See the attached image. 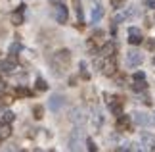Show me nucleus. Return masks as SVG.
Instances as JSON below:
<instances>
[{
	"label": "nucleus",
	"mask_w": 155,
	"mask_h": 152,
	"mask_svg": "<svg viewBox=\"0 0 155 152\" xmlns=\"http://www.w3.org/2000/svg\"><path fill=\"white\" fill-rule=\"evenodd\" d=\"M54 16H56L58 23H67L69 12H67V8H65V4H56V8H54Z\"/></svg>",
	"instance_id": "obj_1"
},
{
	"label": "nucleus",
	"mask_w": 155,
	"mask_h": 152,
	"mask_svg": "<svg viewBox=\"0 0 155 152\" xmlns=\"http://www.w3.org/2000/svg\"><path fill=\"white\" fill-rule=\"evenodd\" d=\"M142 62H144V56H142L138 50H130L127 54V64L130 65V68H136V65H140Z\"/></svg>",
	"instance_id": "obj_2"
},
{
	"label": "nucleus",
	"mask_w": 155,
	"mask_h": 152,
	"mask_svg": "<svg viewBox=\"0 0 155 152\" xmlns=\"http://www.w3.org/2000/svg\"><path fill=\"white\" fill-rule=\"evenodd\" d=\"M81 137H82V129H81V127H77V129L73 131V135H71V139H69V148L71 150H79Z\"/></svg>",
	"instance_id": "obj_3"
},
{
	"label": "nucleus",
	"mask_w": 155,
	"mask_h": 152,
	"mask_svg": "<svg viewBox=\"0 0 155 152\" xmlns=\"http://www.w3.org/2000/svg\"><path fill=\"white\" fill-rule=\"evenodd\" d=\"M115 69H117V65H115V58H105V62L102 64V73L104 75H113L115 73Z\"/></svg>",
	"instance_id": "obj_4"
},
{
	"label": "nucleus",
	"mask_w": 155,
	"mask_h": 152,
	"mask_svg": "<svg viewBox=\"0 0 155 152\" xmlns=\"http://www.w3.org/2000/svg\"><path fill=\"white\" fill-rule=\"evenodd\" d=\"M144 41L142 39V31L138 27H130L128 29V42L130 44H140V42Z\"/></svg>",
	"instance_id": "obj_5"
},
{
	"label": "nucleus",
	"mask_w": 155,
	"mask_h": 152,
	"mask_svg": "<svg viewBox=\"0 0 155 152\" xmlns=\"http://www.w3.org/2000/svg\"><path fill=\"white\" fill-rule=\"evenodd\" d=\"M15 68H17V64H15L14 56H12V58H6V60H0V69H2L4 73H12Z\"/></svg>",
	"instance_id": "obj_6"
},
{
	"label": "nucleus",
	"mask_w": 155,
	"mask_h": 152,
	"mask_svg": "<svg viewBox=\"0 0 155 152\" xmlns=\"http://www.w3.org/2000/svg\"><path fill=\"white\" fill-rule=\"evenodd\" d=\"M71 121L77 125H82L86 121V115H84V110L82 108H75L73 112H71Z\"/></svg>",
	"instance_id": "obj_7"
},
{
	"label": "nucleus",
	"mask_w": 155,
	"mask_h": 152,
	"mask_svg": "<svg viewBox=\"0 0 155 152\" xmlns=\"http://www.w3.org/2000/svg\"><path fill=\"white\" fill-rule=\"evenodd\" d=\"M63 104H65V98H63L61 94H54L52 98H50V102H48V106H50V110H52V112H58Z\"/></svg>",
	"instance_id": "obj_8"
},
{
	"label": "nucleus",
	"mask_w": 155,
	"mask_h": 152,
	"mask_svg": "<svg viewBox=\"0 0 155 152\" xmlns=\"http://www.w3.org/2000/svg\"><path fill=\"white\" fill-rule=\"evenodd\" d=\"M54 60H56V62H59V64L65 68V65H69V62H71V54H69V50H59V52H56Z\"/></svg>",
	"instance_id": "obj_9"
},
{
	"label": "nucleus",
	"mask_w": 155,
	"mask_h": 152,
	"mask_svg": "<svg viewBox=\"0 0 155 152\" xmlns=\"http://www.w3.org/2000/svg\"><path fill=\"white\" fill-rule=\"evenodd\" d=\"M132 121L136 125H147V123H151V119L147 118V114L144 112H134L132 114Z\"/></svg>",
	"instance_id": "obj_10"
},
{
	"label": "nucleus",
	"mask_w": 155,
	"mask_h": 152,
	"mask_svg": "<svg viewBox=\"0 0 155 152\" xmlns=\"http://www.w3.org/2000/svg\"><path fill=\"white\" fill-rule=\"evenodd\" d=\"M142 147H146L147 150H155V139L153 135H150V133H142Z\"/></svg>",
	"instance_id": "obj_11"
},
{
	"label": "nucleus",
	"mask_w": 155,
	"mask_h": 152,
	"mask_svg": "<svg viewBox=\"0 0 155 152\" xmlns=\"http://www.w3.org/2000/svg\"><path fill=\"white\" fill-rule=\"evenodd\" d=\"M23 10H25V6H19V10L12 14V23H14V25H21L23 23V19H25V17H23Z\"/></svg>",
	"instance_id": "obj_12"
},
{
	"label": "nucleus",
	"mask_w": 155,
	"mask_h": 152,
	"mask_svg": "<svg viewBox=\"0 0 155 152\" xmlns=\"http://www.w3.org/2000/svg\"><path fill=\"white\" fill-rule=\"evenodd\" d=\"M100 52H102L104 58H111L113 54H115V44H113V42H107V44L102 46V50H100Z\"/></svg>",
	"instance_id": "obj_13"
},
{
	"label": "nucleus",
	"mask_w": 155,
	"mask_h": 152,
	"mask_svg": "<svg viewBox=\"0 0 155 152\" xmlns=\"http://www.w3.org/2000/svg\"><path fill=\"white\" fill-rule=\"evenodd\" d=\"M102 17H104V8H102L100 4H96V6L92 8V21L96 23V21L102 19Z\"/></svg>",
	"instance_id": "obj_14"
},
{
	"label": "nucleus",
	"mask_w": 155,
	"mask_h": 152,
	"mask_svg": "<svg viewBox=\"0 0 155 152\" xmlns=\"http://www.w3.org/2000/svg\"><path fill=\"white\" fill-rule=\"evenodd\" d=\"M130 125V118H128V115H119V121H117V127H119V129H127V127Z\"/></svg>",
	"instance_id": "obj_15"
},
{
	"label": "nucleus",
	"mask_w": 155,
	"mask_h": 152,
	"mask_svg": "<svg viewBox=\"0 0 155 152\" xmlns=\"http://www.w3.org/2000/svg\"><path fill=\"white\" fill-rule=\"evenodd\" d=\"M14 119H15L14 112H10V110H4V112H2V121H4V123H12Z\"/></svg>",
	"instance_id": "obj_16"
},
{
	"label": "nucleus",
	"mask_w": 155,
	"mask_h": 152,
	"mask_svg": "<svg viewBox=\"0 0 155 152\" xmlns=\"http://www.w3.org/2000/svg\"><path fill=\"white\" fill-rule=\"evenodd\" d=\"M10 133H12L10 125H2V127H0V141H4V139H8V137H10Z\"/></svg>",
	"instance_id": "obj_17"
},
{
	"label": "nucleus",
	"mask_w": 155,
	"mask_h": 152,
	"mask_svg": "<svg viewBox=\"0 0 155 152\" xmlns=\"http://www.w3.org/2000/svg\"><path fill=\"white\" fill-rule=\"evenodd\" d=\"M19 50H21V44H19V42H14V44H10V48H8V54L15 58V54L19 52Z\"/></svg>",
	"instance_id": "obj_18"
},
{
	"label": "nucleus",
	"mask_w": 155,
	"mask_h": 152,
	"mask_svg": "<svg viewBox=\"0 0 155 152\" xmlns=\"http://www.w3.org/2000/svg\"><path fill=\"white\" fill-rule=\"evenodd\" d=\"M75 12H77V19H79V23H81V25H82V8H81V2H79V0H75Z\"/></svg>",
	"instance_id": "obj_19"
},
{
	"label": "nucleus",
	"mask_w": 155,
	"mask_h": 152,
	"mask_svg": "<svg viewBox=\"0 0 155 152\" xmlns=\"http://www.w3.org/2000/svg\"><path fill=\"white\" fill-rule=\"evenodd\" d=\"M132 89L136 90V93H140V90H146V83H144V81H136V83L132 85Z\"/></svg>",
	"instance_id": "obj_20"
},
{
	"label": "nucleus",
	"mask_w": 155,
	"mask_h": 152,
	"mask_svg": "<svg viewBox=\"0 0 155 152\" xmlns=\"http://www.w3.org/2000/svg\"><path fill=\"white\" fill-rule=\"evenodd\" d=\"M37 89L38 90H46V89H48V85H46V81H44V79H37Z\"/></svg>",
	"instance_id": "obj_21"
},
{
	"label": "nucleus",
	"mask_w": 155,
	"mask_h": 152,
	"mask_svg": "<svg viewBox=\"0 0 155 152\" xmlns=\"http://www.w3.org/2000/svg\"><path fill=\"white\" fill-rule=\"evenodd\" d=\"M15 93H17V96H29V94H31V90L25 89V87H19V89L15 90Z\"/></svg>",
	"instance_id": "obj_22"
},
{
	"label": "nucleus",
	"mask_w": 155,
	"mask_h": 152,
	"mask_svg": "<svg viewBox=\"0 0 155 152\" xmlns=\"http://www.w3.org/2000/svg\"><path fill=\"white\" fill-rule=\"evenodd\" d=\"M86 147H88V150H90V152H96V150H98L96 143H94L92 139H86Z\"/></svg>",
	"instance_id": "obj_23"
},
{
	"label": "nucleus",
	"mask_w": 155,
	"mask_h": 152,
	"mask_svg": "<svg viewBox=\"0 0 155 152\" xmlns=\"http://www.w3.org/2000/svg\"><path fill=\"white\" fill-rule=\"evenodd\" d=\"M33 114H35V118H37V119H40V118H42V106H35L33 108Z\"/></svg>",
	"instance_id": "obj_24"
},
{
	"label": "nucleus",
	"mask_w": 155,
	"mask_h": 152,
	"mask_svg": "<svg viewBox=\"0 0 155 152\" xmlns=\"http://www.w3.org/2000/svg\"><path fill=\"white\" fill-rule=\"evenodd\" d=\"M81 73H82V77H84V79L90 77V73L86 71V62H81Z\"/></svg>",
	"instance_id": "obj_25"
},
{
	"label": "nucleus",
	"mask_w": 155,
	"mask_h": 152,
	"mask_svg": "<svg viewBox=\"0 0 155 152\" xmlns=\"http://www.w3.org/2000/svg\"><path fill=\"white\" fill-rule=\"evenodd\" d=\"M144 79H146L144 71H136V73H134V81H144Z\"/></svg>",
	"instance_id": "obj_26"
},
{
	"label": "nucleus",
	"mask_w": 155,
	"mask_h": 152,
	"mask_svg": "<svg viewBox=\"0 0 155 152\" xmlns=\"http://www.w3.org/2000/svg\"><path fill=\"white\" fill-rule=\"evenodd\" d=\"M124 0H111V4H113V8H121Z\"/></svg>",
	"instance_id": "obj_27"
},
{
	"label": "nucleus",
	"mask_w": 155,
	"mask_h": 152,
	"mask_svg": "<svg viewBox=\"0 0 155 152\" xmlns=\"http://www.w3.org/2000/svg\"><path fill=\"white\" fill-rule=\"evenodd\" d=\"M4 93H6V83L0 81V94H4Z\"/></svg>",
	"instance_id": "obj_28"
},
{
	"label": "nucleus",
	"mask_w": 155,
	"mask_h": 152,
	"mask_svg": "<svg viewBox=\"0 0 155 152\" xmlns=\"http://www.w3.org/2000/svg\"><path fill=\"white\" fill-rule=\"evenodd\" d=\"M147 8H155V0H150V2H147Z\"/></svg>",
	"instance_id": "obj_29"
},
{
	"label": "nucleus",
	"mask_w": 155,
	"mask_h": 152,
	"mask_svg": "<svg viewBox=\"0 0 155 152\" xmlns=\"http://www.w3.org/2000/svg\"><path fill=\"white\" fill-rule=\"evenodd\" d=\"M151 123H153V125H155V115H153V118H151Z\"/></svg>",
	"instance_id": "obj_30"
},
{
	"label": "nucleus",
	"mask_w": 155,
	"mask_h": 152,
	"mask_svg": "<svg viewBox=\"0 0 155 152\" xmlns=\"http://www.w3.org/2000/svg\"><path fill=\"white\" fill-rule=\"evenodd\" d=\"M153 68H155V56H153Z\"/></svg>",
	"instance_id": "obj_31"
}]
</instances>
